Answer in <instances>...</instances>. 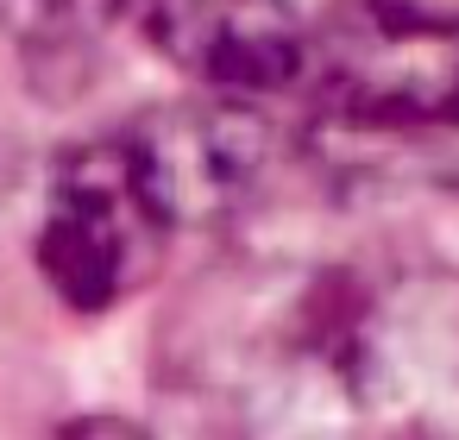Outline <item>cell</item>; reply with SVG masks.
<instances>
[{
  "mask_svg": "<svg viewBox=\"0 0 459 440\" xmlns=\"http://www.w3.org/2000/svg\"><path fill=\"white\" fill-rule=\"evenodd\" d=\"M321 108L365 126H459V13L421 0H333L302 32Z\"/></svg>",
  "mask_w": 459,
  "mask_h": 440,
  "instance_id": "6da1fadb",
  "label": "cell"
},
{
  "mask_svg": "<svg viewBox=\"0 0 459 440\" xmlns=\"http://www.w3.org/2000/svg\"><path fill=\"white\" fill-rule=\"evenodd\" d=\"M64 440H152L145 427H133L126 415H82L64 427Z\"/></svg>",
  "mask_w": 459,
  "mask_h": 440,
  "instance_id": "277c9868",
  "label": "cell"
},
{
  "mask_svg": "<svg viewBox=\"0 0 459 440\" xmlns=\"http://www.w3.org/2000/svg\"><path fill=\"white\" fill-rule=\"evenodd\" d=\"M139 32L195 82L214 89H283L302 76L296 0H126Z\"/></svg>",
  "mask_w": 459,
  "mask_h": 440,
  "instance_id": "3957f363",
  "label": "cell"
},
{
  "mask_svg": "<svg viewBox=\"0 0 459 440\" xmlns=\"http://www.w3.org/2000/svg\"><path fill=\"white\" fill-rule=\"evenodd\" d=\"M164 233H170V214L133 139H95V145H76L51 177L39 271L70 308L95 315L133 296L158 271Z\"/></svg>",
  "mask_w": 459,
  "mask_h": 440,
  "instance_id": "7a4b0ae2",
  "label": "cell"
}]
</instances>
